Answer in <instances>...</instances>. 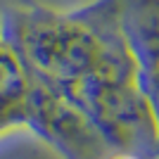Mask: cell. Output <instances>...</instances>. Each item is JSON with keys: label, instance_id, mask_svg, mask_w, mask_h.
Segmentation results:
<instances>
[{"label": "cell", "instance_id": "2", "mask_svg": "<svg viewBox=\"0 0 159 159\" xmlns=\"http://www.w3.org/2000/svg\"><path fill=\"white\" fill-rule=\"evenodd\" d=\"M26 128L52 145L64 159H107L112 145L69 100L31 79Z\"/></svg>", "mask_w": 159, "mask_h": 159}, {"label": "cell", "instance_id": "1", "mask_svg": "<svg viewBox=\"0 0 159 159\" xmlns=\"http://www.w3.org/2000/svg\"><path fill=\"white\" fill-rule=\"evenodd\" d=\"M2 26L29 76L79 107L112 150L159 157V126L112 0L71 12L17 7Z\"/></svg>", "mask_w": 159, "mask_h": 159}, {"label": "cell", "instance_id": "4", "mask_svg": "<svg viewBox=\"0 0 159 159\" xmlns=\"http://www.w3.org/2000/svg\"><path fill=\"white\" fill-rule=\"evenodd\" d=\"M31 95L29 69L7 38L2 17H0V114L14 119L19 126H26V105Z\"/></svg>", "mask_w": 159, "mask_h": 159}, {"label": "cell", "instance_id": "3", "mask_svg": "<svg viewBox=\"0 0 159 159\" xmlns=\"http://www.w3.org/2000/svg\"><path fill=\"white\" fill-rule=\"evenodd\" d=\"M119 29L140 66V81L159 71V0H112Z\"/></svg>", "mask_w": 159, "mask_h": 159}, {"label": "cell", "instance_id": "5", "mask_svg": "<svg viewBox=\"0 0 159 159\" xmlns=\"http://www.w3.org/2000/svg\"><path fill=\"white\" fill-rule=\"evenodd\" d=\"M107 159H152L143 152H133V150H112L107 154Z\"/></svg>", "mask_w": 159, "mask_h": 159}, {"label": "cell", "instance_id": "6", "mask_svg": "<svg viewBox=\"0 0 159 159\" xmlns=\"http://www.w3.org/2000/svg\"><path fill=\"white\" fill-rule=\"evenodd\" d=\"M17 126H19V124H17L14 119H10V116H5V114H0V135H2L5 131H10V128H17Z\"/></svg>", "mask_w": 159, "mask_h": 159}]
</instances>
